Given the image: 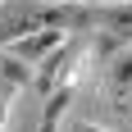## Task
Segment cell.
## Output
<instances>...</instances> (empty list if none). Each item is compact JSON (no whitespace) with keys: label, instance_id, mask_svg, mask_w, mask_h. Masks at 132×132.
<instances>
[{"label":"cell","instance_id":"obj_6","mask_svg":"<svg viewBox=\"0 0 132 132\" xmlns=\"http://www.w3.org/2000/svg\"><path fill=\"white\" fill-rule=\"evenodd\" d=\"M9 96H14V87H5V82H0V132H5V128H9Z\"/></svg>","mask_w":132,"mask_h":132},{"label":"cell","instance_id":"obj_1","mask_svg":"<svg viewBox=\"0 0 132 132\" xmlns=\"http://www.w3.org/2000/svg\"><path fill=\"white\" fill-rule=\"evenodd\" d=\"M64 41H68V37L59 32V27H41V32H32V37L14 41V59H23V64H41V59H50Z\"/></svg>","mask_w":132,"mask_h":132},{"label":"cell","instance_id":"obj_5","mask_svg":"<svg viewBox=\"0 0 132 132\" xmlns=\"http://www.w3.org/2000/svg\"><path fill=\"white\" fill-rule=\"evenodd\" d=\"M0 82H5V87H14V91H23V87H32V82H37V73H32V64H23V59L5 55V59H0Z\"/></svg>","mask_w":132,"mask_h":132},{"label":"cell","instance_id":"obj_7","mask_svg":"<svg viewBox=\"0 0 132 132\" xmlns=\"http://www.w3.org/2000/svg\"><path fill=\"white\" fill-rule=\"evenodd\" d=\"M73 132H109V128H100V123H78Z\"/></svg>","mask_w":132,"mask_h":132},{"label":"cell","instance_id":"obj_9","mask_svg":"<svg viewBox=\"0 0 132 132\" xmlns=\"http://www.w3.org/2000/svg\"><path fill=\"white\" fill-rule=\"evenodd\" d=\"M18 132H37V123H23V128H18Z\"/></svg>","mask_w":132,"mask_h":132},{"label":"cell","instance_id":"obj_2","mask_svg":"<svg viewBox=\"0 0 132 132\" xmlns=\"http://www.w3.org/2000/svg\"><path fill=\"white\" fill-rule=\"evenodd\" d=\"M78 100V82H59L50 96H46V105L37 114V132H59V119L68 114V105Z\"/></svg>","mask_w":132,"mask_h":132},{"label":"cell","instance_id":"obj_10","mask_svg":"<svg viewBox=\"0 0 132 132\" xmlns=\"http://www.w3.org/2000/svg\"><path fill=\"white\" fill-rule=\"evenodd\" d=\"M128 109H132V105H128Z\"/></svg>","mask_w":132,"mask_h":132},{"label":"cell","instance_id":"obj_8","mask_svg":"<svg viewBox=\"0 0 132 132\" xmlns=\"http://www.w3.org/2000/svg\"><path fill=\"white\" fill-rule=\"evenodd\" d=\"M82 5H128V0H82Z\"/></svg>","mask_w":132,"mask_h":132},{"label":"cell","instance_id":"obj_3","mask_svg":"<svg viewBox=\"0 0 132 132\" xmlns=\"http://www.w3.org/2000/svg\"><path fill=\"white\" fill-rule=\"evenodd\" d=\"M109 96L114 100H123V105H132V50H123L119 59H109V78H105Z\"/></svg>","mask_w":132,"mask_h":132},{"label":"cell","instance_id":"obj_4","mask_svg":"<svg viewBox=\"0 0 132 132\" xmlns=\"http://www.w3.org/2000/svg\"><path fill=\"white\" fill-rule=\"evenodd\" d=\"M105 9V18H100V32H109V37H119L123 46L132 41V0L128 5H100Z\"/></svg>","mask_w":132,"mask_h":132}]
</instances>
